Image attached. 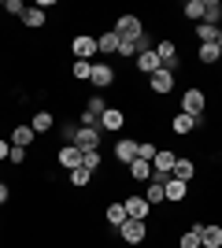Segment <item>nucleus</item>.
I'll list each match as a JSON object with an SVG mask.
<instances>
[{"mask_svg":"<svg viewBox=\"0 0 222 248\" xmlns=\"http://www.w3.org/2000/svg\"><path fill=\"white\" fill-rule=\"evenodd\" d=\"M185 19H192V22H204V0H189V4H185Z\"/></svg>","mask_w":222,"mask_h":248,"instance_id":"28","label":"nucleus"},{"mask_svg":"<svg viewBox=\"0 0 222 248\" xmlns=\"http://www.w3.org/2000/svg\"><path fill=\"white\" fill-rule=\"evenodd\" d=\"M156 152H159V148L152 145V141H141V145H137V159H145V163H152V159H156Z\"/></svg>","mask_w":222,"mask_h":248,"instance_id":"35","label":"nucleus"},{"mask_svg":"<svg viewBox=\"0 0 222 248\" xmlns=\"http://www.w3.org/2000/svg\"><path fill=\"white\" fill-rule=\"evenodd\" d=\"M200 230H204V226L196 222V226H192L189 233H181V241H178V245H181V248H200Z\"/></svg>","mask_w":222,"mask_h":248,"instance_id":"29","label":"nucleus"},{"mask_svg":"<svg viewBox=\"0 0 222 248\" xmlns=\"http://www.w3.org/2000/svg\"><path fill=\"white\" fill-rule=\"evenodd\" d=\"M96 52H104V56L118 52V33H115V30H107L104 37H96Z\"/></svg>","mask_w":222,"mask_h":248,"instance_id":"20","label":"nucleus"},{"mask_svg":"<svg viewBox=\"0 0 222 248\" xmlns=\"http://www.w3.org/2000/svg\"><path fill=\"white\" fill-rule=\"evenodd\" d=\"M196 130V119H189V115H174V134H192Z\"/></svg>","mask_w":222,"mask_h":248,"instance_id":"26","label":"nucleus"},{"mask_svg":"<svg viewBox=\"0 0 222 248\" xmlns=\"http://www.w3.org/2000/svg\"><path fill=\"white\" fill-rule=\"evenodd\" d=\"M200 248H222V226H204L200 230Z\"/></svg>","mask_w":222,"mask_h":248,"instance_id":"14","label":"nucleus"},{"mask_svg":"<svg viewBox=\"0 0 222 248\" xmlns=\"http://www.w3.org/2000/svg\"><path fill=\"white\" fill-rule=\"evenodd\" d=\"M0 204H8V186L0 182Z\"/></svg>","mask_w":222,"mask_h":248,"instance_id":"39","label":"nucleus"},{"mask_svg":"<svg viewBox=\"0 0 222 248\" xmlns=\"http://www.w3.org/2000/svg\"><path fill=\"white\" fill-rule=\"evenodd\" d=\"M8 159H15V163H22V159H26V148H19V145H11Z\"/></svg>","mask_w":222,"mask_h":248,"instance_id":"37","label":"nucleus"},{"mask_svg":"<svg viewBox=\"0 0 222 248\" xmlns=\"http://www.w3.org/2000/svg\"><path fill=\"white\" fill-rule=\"evenodd\" d=\"M118 233H122L126 245H141V241L148 237V226H145V218H126V222L118 226Z\"/></svg>","mask_w":222,"mask_h":248,"instance_id":"2","label":"nucleus"},{"mask_svg":"<svg viewBox=\"0 0 222 248\" xmlns=\"http://www.w3.org/2000/svg\"><path fill=\"white\" fill-rule=\"evenodd\" d=\"M170 89H174V74H170V71H156V74H152V93L167 96Z\"/></svg>","mask_w":222,"mask_h":248,"instance_id":"12","label":"nucleus"},{"mask_svg":"<svg viewBox=\"0 0 222 248\" xmlns=\"http://www.w3.org/2000/svg\"><path fill=\"white\" fill-rule=\"evenodd\" d=\"M192 174H196V167H192L189 159H178V163H174V174H170V178H178V182H189Z\"/></svg>","mask_w":222,"mask_h":248,"instance_id":"25","label":"nucleus"},{"mask_svg":"<svg viewBox=\"0 0 222 248\" xmlns=\"http://www.w3.org/2000/svg\"><path fill=\"white\" fill-rule=\"evenodd\" d=\"M219 19H222V4L219 0H204V22L219 26Z\"/></svg>","mask_w":222,"mask_h":248,"instance_id":"21","label":"nucleus"},{"mask_svg":"<svg viewBox=\"0 0 222 248\" xmlns=\"http://www.w3.org/2000/svg\"><path fill=\"white\" fill-rule=\"evenodd\" d=\"M107 111V104L104 96H89V104H85V111H82V126H93V130H100V115Z\"/></svg>","mask_w":222,"mask_h":248,"instance_id":"3","label":"nucleus"},{"mask_svg":"<svg viewBox=\"0 0 222 248\" xmlns=\"http://www.w3.org/2000/svg\"><path fill=\"white\" fill-rule=\"evenodd\" d=\"M100 163H104V155H100V148H93V152H82V167H85V170H96Z\"/></svg>","mask_w":222,"mask_h":248,"instance_id":"33","label":"nucleus"},{"mask_svg":"<svg viewBox=\"0 0 222 248\" xmlns=\"http://www.w3.org/2000/svg\"><path fill=\"white\" fill-rule=\"evenodd\" d=\"M115 159H122V163H133V159H137V141L122 137V141L115 145Z\"/></svg>","mask_w":222,"mask_h":248,"instance_id":"13","label":"nucleus"},{"mask_svg":"<svg viewBox=\"0 0 222 248\" xmlns=\"http://www.w3.org/2000/svg\"><path fill=\"white\" fill-rule=\"evenodd\" d=\"M74 148H82V152H93V148H100V130H93V126H82V130L74 134Z\"/></svg>","mask_w":222,"mask_h":248,"instance_id":"6","label":"nucleus"},{"mask_svg":"<svg viewBox=\"0 0 222 248\" xmlns=\"http://www.w3.org/2000/svg\"><path fill=\"white\" fill-rule=\"evenodd\" d=\"M89 82H93L96 89H107V85L115 82V71H111L107 63H93V74H89Z\"/></svg>","mask_w":222,"mask_h":248,"instance_id":"8","label":"nucleus"},{"mask_svg":"<svg viewBox=\"0 0 222 248\" xmlns=\"http://www.w3.org/2000/svg\"><path fill=\"white\" fill-rule=\"evenodd\" d=\"M30 126H33V134H48L52 130V111H37Z\"/></svg>","mask_w":222,"mask_h":248,"instance_id":"24","label":"nucleus"},{"mask_svg":"<svg viewBox=\"0 0 222 248\" xmlns=\"http://www.w3.org/2000/svg\"><path fill=\"white\" fill-rule=\"evenodd\" d=\"M8 152H11V145H8V141H0V159H8Z\"/></svg>","mask_w":222,"mask_h":248,"instance_id":"38","label":"nucleus"},{"mask_svg":"<svg viewBox=\"0 0 222 248\" xmlns=\"http://www.w3.org/2000/svg\"><path fill=\"white\" fill-rule=\"evenodd\" d=\"M22 22H26L30 30H41V26H44V11L41 8H26V11H22Z\"/></svg>","mask_w":222,"mask_h":248,"instance_id":"22","label":"nucleus"},{"mask_svg":"<svg viewBox=\"0 0 222 248\" xmlns=\"http://www.w3.org/2000/svg\"><path fill=\"white\" fill-rule=\"evenodd\" d=\"M181 115H189V119L200 123V115H204V93L200 89H185V96H181Z\"/></svg>","mask_w":222,"mask_h":248,"instance_id":"4","label":"nucleus"},{"mask_svg":"<svg viewBox=\"0 0 222 248\" xmlns=\"http://www.w3.org/2000/svg\"><path fill=\"white\" fill-rule=\"evenodd\" d=\"M122 207H126V215H130V218H145L148 211H152V207H148V200L141 197V193H133V197H126V200H122Z\"/></svg>","mask_w":222,"mask_h":248,"instance_id":"7","label":"nucleus"},{"mask_svg":"<svg viewBox=\"0 0 222 248\" xmlns=\"http://www.w3.org/2000/svg\"><path fill=\"white\" fill-rule=\"evenodd\" d=\"M74 78H78V82H89V74H93V63H89V60H78V63H74Z\"/></svg>","mask_w":222,"mask_h":248,"instance_id":"34","label":"nucleus"},{"mask_svg":"<svg viewBox=\"0 0 222 248\" xmlns=\"http://www.w3.org/2000/svg\"><path fill=\"white\" fill-rule=\"evenodd\" d=\"M196 41H200V45H215V41H219V26H211V22H196Z\"/></svg>","mask_w":222,"mask_h":248,"instance_id":"17","label":"nucleus"},{"mask_svg":"<svg viewBox=\"0 0 222 248\" xmlns=\"http://www.w3.org/2000/svg\"><path fill=\"white\" fill-rule=\"evenodd\" d=\"M33 126H15V130H11V145H19V148H30L33 145Z\"/></svg>","mask_w":222,"mask_h":248,"instance_id":"16","label":"nucleus"},{"mask_svg":"<svg viewBox=\"0 0 222 248\" xmlns=\"http://www.w3.org/2000/svg\"><path fill=\"white\" fill-rule=\"evenodd\" d=\"M215 45H219V48H222V26H219V41H215Z\"/></svg>","mask_w":222,"mask_h":248,"instance_id":"40","label":"nucleus"},{"mask_svg":"<svg viewBox=\"0 0 222 248\" xmlns=\"http://www.w3.org/2000/svg\"><path fill=\"white\" fill-rule=\"evenodd\" d=\"M174 163H178V155H174V152H156L152 170H156V174H174Z\"/></svg>","mask_w":222,"mask_h":248,"instance_id":"11","label":"nucleus"},{"mask_svg":"<svg viewBox=\"0 0 222 248\" xmlns=\"http://www.w3.org/2000/svg\"><path fill=\"white\" fill-rule=\"evenodd\" d=\"M141 56V71L145 74H156V71H163L159 67V56H156V48H145V52H137Z\"/></svg>","mask_w":222,"mask_h":248,"instance_id":"19","label":"nucleus"},{"mask_svg":"<svg viewBox=\"0 0 222 248\" xmlns=\"http://www.w3.org/2000/svg\"><path fill=\"white\" fill-rule=\"evenodd\" d=\"M126 207H122V204H111V207H107V222H111V226H122V222H126Z\"/></svg>","mask_w":222,"mask_h":248,"instance_id":"31","label":"nucleus"},{"mask_svg":"<svg viewBox=\"0 0 222 248\" xmlns=\"http://www.w3.org/2000/svg\"><path fill=\"white\" fill-rule=\"evenodd\" d=\"M219 60H222L219 45H200V63H219Z\"/></svg>","mask_w":222,"mask_h":248,"instance_id":"30","label":"nucleus"},{"mask_svg":"<svg viewBox=\"0 0 222 248\" xmlns=\"http://www.w3.org/2000/svg\"><path fill=\"white\" fill-rule=\"evenodd\" d=\"M163 193H167V200H185V193H189V182H178V178H170L167 186H163Z\"/></svg>","mask_w":222,"mask_h":248,"instance_id":"18","label":"nucleus"},{"mask_svg":"<svg viewBox=\"0 0 222 248\" xmlns=\"http://www.w3.org/2000/svg\"><path fill=\"white\" fill-rule=\"evenodd\" d=\"M122 123H126V115L115 111V108H107V111L100 115V130H122Z\"/></svg>","mask_w":222,"mask_h":248,"instance_id":"15","label":"nucleus"},{"mask_svg":"<svg viewBox=\"0 0 222 248\" xmlns=\"http://www.w3.org/2000/svg\"><path fill=\"white\" fill-rule=\"evenodd\" d=\"M115 33H118V41H141V37H145L137 15H122V19L115 22Z\"/></svg>","mask_w":222,"mask_h":248,"instance_id":"1","label":"nucleus"},{"mask_svg":"<svg viewBox=\"0 0 222 248\" xmlns=\"http://www.w3.org/2000/svg\"><path fill=\"white\" fill-rule=\"evenodd\" d=\"M145 200H148V207H152V204H163V200H167L163 186H156V182H148V189H145Z\"/></svg>","mask_w":222,"mask_h":248,"instance_id":"27","label":"nucleus"},{"mask_svg":"<svg viewBox=\"0 0 222 248\" xmlns=\"http://www.w3.org/2000/svg\"><path fill=\"white\" fill-rule=\"evenodd\" d=\"M56 159H59V163L67 167V170H78V167H82V148H74V145H63Z\"/></svg>","mask_w":222,"mask_h":248,"instance_id":"9","label":"nucleus"},{"mask_svg":"<svg viewBox=\"0 0 222 248\" xmlns=\"http://www.w3.org/2000/svg\"><path fill=\"white\" fill-rule=\"evenodd\" d=\"M4 11H11V15H19V19H22V11H26V8H22L19 0H8V4H4Z\"/></svg>","mask_w":222,"mask_h":248,"instance_id":"36","label":"nucleus"},{"mask_svg":"<svg viewBox=\"0 0 222 248\" xmlns=\"http://www.w3.org/2000/svg\"><path fill=\"white\" fill-rule=\"evenodd\" d=\"M130 174L137 178V182H152V163H145V159H133V163H130Z\"/></svg>","mask_w":222,"mask_h":248,"instance_id":"23","label":"nucleus"},{"mask_svg":"<svg viewBox=\"0 0 222 248\" xmlns=\"http://www.w3.org/2000/svg\"><path fill=\"white\" fill-rule=\"evenodd\" d=\"M71 48H74V56H78V60H89V56H96V37H74L71 41Z\"/></svg>","mask_w":222,"mask_h":248,"instance_id":"10","label":"nucleus"},{"mask_svg":"<svg viewBox=\"0 0 222 248\" xmlns=\"http://www.w3.org/2000/svg\"><path fill=\"white\" fill-rule=\"evenodd\" d=\"M156 56H159V67L163 71H178V48H174V41H159L156 45Z\"/></svg>","mask_w":222,"mask_h":248,"instance_id":"5","label":"nucleus"},{"mask_svg":"<svg viewBox=\"0 0 222 248\" xmlns=\"http://www.w3.org/2000/svg\"><path fill=\"white\" fill-rule=\"evenodd\" d=\"M89 178H93V170L78 167V170H71V186H74V189H85V186H89Z\"/></svg>","mask_w":222,"mask_h":248,"instance_id":"32","label":"nucleus"}]
</instances>
